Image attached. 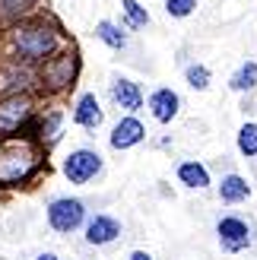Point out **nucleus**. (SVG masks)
<instances>
[{
  "mask_svg": "<svg viewBox=\"0 0 257 260\" xmlns=\"http://www.w3.org/2000/svg\"><path fill=\"white\" fill-rule=\"evenodd\" d=\"M60 48H63V35L54 22L29 16V19L10 25V51H13V57L22 60V63L42 67V63L51 54H57Z\"/></svg>",
  "mask_w": 257,
  "mask_h": 260,
  "instance_id": "obj_1",
  "label": "nucleus"
},
{
  "mask_svg": "<svg viewBox=\"0 0 257 260\" xmlns=\"http://www.w3.org/2000/svg\"><path fill=\"white\" fill-rule=\"evenodd\" d=\"M42 140L35 134L0 137V184L16 187L42 168Z\"/></svg>",
  "mask_w": 257,
  "mask_h": 260,
  "instance_id": "obj_2",
  "label": "nucleus"
},
{
  "mask_svg": "<svg viewBox=\"0 0 257 260\" xmlns=\"http://www.w3.org/2000/svg\"><path fill=\"white\" fill-rule=\"evenodd\" d=\"M76 70H80L76 51L73 48H60L57 54H51L42 67H38V86H42L45 92H63V89L73 86Z\"/></svg>",
  "mask_w": 257,
  "mask_h": 260,
  "instance_id": "obj_3",
  "label": "nucleus"
},
{
  "mask_svg": "<svg viewBox=\"0 0 257 260\" xmlns=\"http://www.w3.org/2000/svg\"><path fill=\"white\" fill-rule=\"evenodd\" d=\"M32 114H35V102L29 92H16V95H4L0 99V137L19 134V130L32 127Z\"/></svg>",
  "mask_w": 257,
  "mask_h": 260,
  "instance_id": "obj_4",
  "label": "nucleus"
},
{
  "mask_svg": "<svg viewBox=\"0 0 257 260\" xmlns=\"http://www.w3.org/2000/svg\"><path fill=\"white\" fill-rule=\"evenodd\" d=\"M48 225L57 235H73L80 225H86V203L76 197H54L48 203Z\"/></svg>",
  "mask_w": 257,
  "mask_h": 260,
  "instance_id": "obj_5",
  "label": "nucleus"
},
{
  "mask_svg": "<svg viewBox=\"0 0 257 260\" xmlns=\"http://www.w3.org/2000/svg\"><path fill=\"white\" fill-rule=\"evenodd\" d=\"M102 155L89 146H80V149H70L63 155V178L70 181V184H89V181H95L102 175Z\"/></svg>",
  "mask_w": 257,
  "mask_h": 260,
  "instance_id": "obj_6",
  "label": "nucleus"
},
{
  "mask_svg": "<svg viewBox=\"0 0 257 260\" xmlns=\"http://www.w3.org/2000/svg\"><path fill=\"white\" fill-rule=\"evenodd\" d=\"M216 238H219V248L226 254H241L254 244V229H251L248 219H241V216H219Z\"/></svg>",
  "mask_w": 257,
  "mask_h": 260,
  "instance_id": "obj_7",
  "label": "nucleus"
},
{
  "mask_svg": "<svg viewBox=\"0 0 257 260\" xmlns=\"http://www.w3.org/2000/svg\"><path fill=\"white\" fill-rule=\"evenodd\" d=\"M118 238H121V222H118V219H111L105 213L86 219V244H92V248H105V244L118 241Z\"/></svg>",
  "mask_w": 257,
  "mask_h": 260,
  "instance_id": "obj_8",
  "label": "nucleus"
},
{
  "mask_svg": "<svg viewBox=\"0 0 257 260\" xmlns=\"http://www.w3.org/2000/svg\"><path fill=\"white\" fill-rule=\"evenodd\" d=\"M111 99H114V105L127 114L143 108V89H140L131 76H111Z\"/></svg>",
  "mask_w": 257,
  "mask_h": 260,
  "instance_id": "obj_9",
  "label": "nucleus"
},
{
  "mask_svg": "<svg viewBox=\"0 0 257 260\" xmlns=\"http://www.w3.org/2000/svg\"><path fill=\"white\" fill-rule=\"evenodd\" d=\"M149 111H152V118L159 124H172L178 114H181V95H178L175 89L162 86V89H156V92L149 95Z\"/></svg>",
  "mask_w": 257,
  "mask_h": 260,
  "instance_id": "obj_10",
  "label": "nucleus"
},
{
  "mask_svg": "<svg viewBox=\"0 0 257 260\" xmlns=\"http://www.w3.org/2000/svg\"><path fill=\"white\" fill-rule=\"evenodd\" d=\"M143 140H146V127L140 124V121L134 118V114L121 118L118 124H114L111 137H108L111 149H131V146H137V143H143Z\"/></svg>",
  "mask_w": 257,
  "mask_h": 260,
  "instance_id": "obj_11",
  "label": "nucleus"
},
{
  "mask_svg": "<svg viewBox=\"0 0 257 260\" xmlns=\"http://www.w3.org/2000/svg\"><path fill=\"white\" fill-rule=\"evenodd\" d=\"M73 121L80 124L83 130H99L102 121H105V111H102L99 105V99L92 92H83L80 99H76V105H73Z\"/></svg>",
  "mask_w": 257,
  "mask_h": 260,
  "instance_id": "obj_12",
  "label": "nucleus"
},
{
  "mask_svg": "<svg viewBox=\"0 0 257 260\" xmlns=\"http://www.w3.org/2000/svg\"><path fill=\"white\" fill-rule=\"evenodd\" d=\"M216 193H219V200L226 203V206H232V203H245L248 197H251V184L241 175H235V172H229L222 181H219V187H216Z\"/></svg>",
  "mask_w": 257,
  "mask_h": 260,
  "instance_id": "obj_13",
  "label": "nucleus"
},
{
  "mask_svg": "<svg viewBox=\"0 0 257 260\" xmlns=\"http://www.w3.org/2000/svg\"><path fill=\"white\" fill-rule=\"evenodd\" d=\"M60 134H63V111L60 108H51L45 118L35 124V137L42 140V146L48 149V146H54V143L60 140Z\"/></svg>",
  "mask_w": 257,
  "mask_h": 260,
  "instance_id": "obj_14",
  "label": "nucleus"
},
{
  "mask_svg": "<svg viewBox=\"0 0 257 260\" xmlns=\"http://www.w3.org/2000/svg\"><path fill=\"white\" fill-rule=\"evenodd\" d=\"M42 4V0H0V22H22V19H29L35 7Z\"/></svg>",
  "mask_w": 257,
  "mask_h": 260,
  "instance_id": "obj_15",
  "label": "nucleus"
},
{
  "mask_svg": "<svg viewBox=\"0 0 257 260\" xmlns=\"http://www.w3.org/2000/svg\"><path fill=\"white\" fill-rule=\"evenodd\" d=\"M178 181H181L184 187L203 190V187H210V172H207V165H200V162H181L178 165Z\"/></svg>",
  "mask_w": 257,
  "mask_h": 260,
  "instance_id": "obj_16",
  "label": "nucleus"
},
{
  "mask_svg": "<svg viewBox=\"0 0 257 260\" xmlns=\"http://www.w3.org/2000/svg\"><path fill=\"white\" fill-rule=\"evenodd\" d=\"M229 89H232V92H251V89H257V60L241 63V67L229 76Z\"/></svg>",
  "mask_w": 257,
  "mask_h": 260,
  "instance_id": "obj_17",
  "label": "nucleus"
},
{
  "mask_svg": "<svg viewBox=\"0 0 257 260\" xmlns=\"http://www.w3.org/2000/svg\"><path fill=\"white\" fill-rule=\"evenodd\" d=\"M95 38L102 45H108L111 51H124L127 48V35L121 32V25L118 22H111V19H102L95 25Z\"/></svg>",
  "mask_w": 257,
  "mask_h": 260,
  "instance_id": "obj_18",
  "label": "nucleus"
},
{
  "mask_svg": "<svg viewBox=\"0 0 257 260\" xmlns=\"http://www.w3.org/2000/svg\"><path fill=\"white\" fill-rule=\"evenodd\" d=\"M121 10H124V25L127 29H146L152 22L149 10L140 4V0H121Z\"/></svg>",
  "mask_w": 257,
  "mask_h": 260,
  "instance_id": "obj_19",
  "label": "nucleus"
},
{
  "mask_svg": "<svg viewBox=\"0 0 257 260\" xmlns=\"http://www.w3.org/2000/svg\"><path fill=\"white\" fill-rule=\"evenodd\" d=\"M238 152L241 155H257V124L254 121H248V124H241V130H238Z\"/></svg>",
  "mask_w": 257,
  "mask_h": 260,
  "instance_id": "obj_20",
  "label": "nucleus"
},
{
  "mask_svg": "<svg viewBox=\"0 0 257 260\" xmlns=\"http://www.w3.org/2000/svg\"><path fill=\"white\" fill-rule=\"evenodd\" d=\"M184 80H187L190 89L203 92V89H210V67H203V63H190V67L184 70Z\"/></svg>",
  "mask_w": 257,
  "mask_h": 260,
  "instance_id": "obj_21",
  "label": "nucleus"
},
{
  "mask_svg": "<svg viewBox=\"0 0 257 260\" xmlns=\"http://www.w3.org/2000/svg\"><path fill=\"white\" fill-rule=\"evenodd\" d=\"M197 10V0H165V13L172 19H184Z\"/></svg>",
  "mask_w": 257,
  "mask_h": 260,
  "instance_id": "obj_22",
  "label": "nucleus"
},
{
  "mask_svg": "<svg viewBox=\"0 0 257 260\" xmlns=\"http://www.w3.org/2000/svg\"><path fill=\"white\" fill-rule=\"evenodd\" d=\"M131 260H152V257H149L146 251H134V254H131Z\"/></svg>",
  "mask_w": 257,
  "mask_h": 260,
  "instance_id": "obj_23",
  "label": "nucleus"
},
{
  "mask_svg": "<svg viewBox=\"0 0 257 260\" xmlns=\"http://www.w3.org/2000/svg\"><path fill=\"white\" fill-rule=\"evenodd\" d=\"M35 260H60V257H57V254H51V251H45V254H38Z\"/></svg>",
  "mask_w": 257,
  "mask_h": 260,
  "instance_id": "obj_24",
  "label": "nucleus"
}]
</instances>
